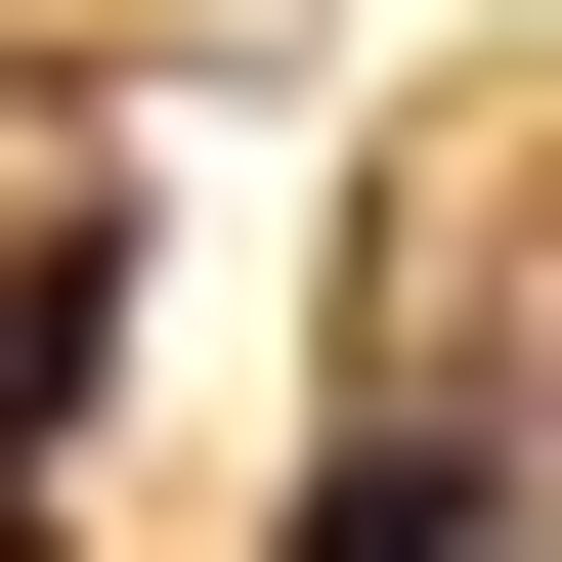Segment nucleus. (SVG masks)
<instances>
[{"label":"nucleus","mask_w":562,"mask_h":562,"mask_svg":"<svg viewBox=\"0 0 562 562\" xmlns=\"http://www.w3.org/2000/svg\"><path fill=\"white\" fill-rule=\"evenodd\" d=\"M87 390H131V260H87V216H0V519L87 476Z\"/></svg>","instance_id":"1"},{"label":"nucleus","mask_w":562,"mask_h":562,"mask_svg":"<svg viewBox=\"0 0 562 562\" xmlns=\"http://www.w3.org/2000/svg\"><path fill=\"white\" fill-rule=\"evenodd\" d=\"M0 562H44V519H0Z\"/></svg>","instance_id":"2"}]
</instances>
